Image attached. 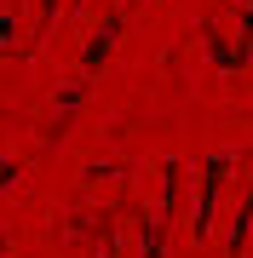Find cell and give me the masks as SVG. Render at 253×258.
Segmentation results:
<instances>
[{
    "mask_svg": "<svg viewBox=\"0 0 253 258\" xmlns=\"http://www.w3.org/2000/svg\"><path fill=\"white\" fill-rule=\"evenodd\" d=\"M127 35V12H110V18L98 23V35H92V46L81 52V63H86V75H98L104 69V57H110V46Z\"/></svg>",
    "mask_w": 253,
    "mask_h": 258,
    "instance_id": "7a4b0ae2",
    "label": "cell"
},
{
    "mask_svg": "<svg viewBox=\"0 0 253 258\" xmlns=\"http://www.w3.org/2000/svg\"><path fill=\"white\" fill-rule=\"evenodd\" d=\"M247 230H253V184H247V195H242V207H236V224H230V241H225L230 258L247 252Z\"/></svg>",
    "mask_w": 253,
    "mask_h": 258,
    "instance_id": "3957f363",
    "label": "cell"
},
{
    "mask_svg": "<svg viewBox=\"0 0 253 258\" xmlns=\"http://www.w3.org/2000/svg\"><path fill=\"white\" fill-rule=\"evenodd\" d=\"M236 166V149H219L213 161L201 166V189H196V241L213 235V207H219V195H225V172Z\"/></svg>",
    "mask_w": 253,
    "mask_h": 258,
    "instance_id": "6da1fadb",
    "label": "cell"
},
{
    "mask_svg": "<svg viewBox=\"0 0 253 258\" xmlns=\"http://www.w3.org/2000/svg\"><path fill=\"white\" fill-rule=\"evenodd\" d=\"M52 18H58V0H40V35L52 29Z\"/></svg>",
    "mask_w": 253,
    "mask_h": 258,
    "instance_id": "277c9868",
    "label": "cell"
}]
</instances>
